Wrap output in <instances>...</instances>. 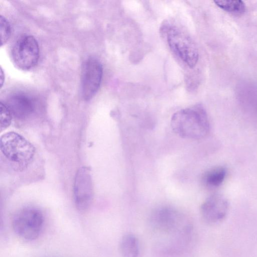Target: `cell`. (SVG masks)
I'll return each mask as SVG.
<instances>
[{
  "label": "cell",
  "mask_w": 257,
  "mask_h": 257,
  "mask_svg": "<svg viewBox=\"0 0 257 257\" xmlns=\"http://www.w3.org/2000/svg\"><path fill=\"white\" fill-rule=\"evenodd\" d=\"M214 3L222 10L233 14H241L245 11V4L242 1H215Z\"/></svg>",
  "instance_id": "obj_13"
},
{
  "label": "cell",
  "mask_w": 257,
  "mask_h": 257,
  "mask_svg": "<svg viewBox=\"0 0 257 257\" xmlns=\"http://www.w3.org/2000/svg\"><path fill=\"white\" fill-rule=\"evenodd\" d=\"M149 221L155 233L172 236L178 241L186 240L192 230V225L187 217L171 207L155 209L151 214Z\"/></svg>",
  "instance_id": "obj_2"
},
{
  "label": "cell",
  "mask_w": 257,
  "mask_h": 257,
  "mask_svg": "<svg viewBox=\"0 0 257 257\" xmlns=\"http://www.w3.org/2000/svg\"><path fill=\"white\" fill-rule=\"evenodd\" d=\"M228 202L222 195L213 194L203 202L200 212L203 219L208 223H215L222 220L228 210Z\"/></svg>",
  "instance_id": "obj_9"
},
{
  "label": "cell",
  "mask_w": 257,
  "mask_h": 257,
  "mask_svg": "<svg viewBox=\"0 0 257 257\" xmlns=\"http://www.w3.org/2000/svg\"><path fill=\"white\" fill-rule=\"evenodd\" d=\"M227 171L222 166L216 167L206 171L203 176V182L208 187H219L224 181Z\"/></svg>",
  "instance_id": "obj_12"
},
{
  "label": "cell",
  "mask_w": 257,
  "mask_h": 257,
  "mask_svg": "<svg viewBox=\"0 0 257 257\" xmlns=\"http://www.w3.org/2000/svg\"><path fill=\"white\" fill-rule=\"evenodd\" d=\"M119 248L122 257L139 256V241L133 234L127 233L121 237L119 241Z\"/></svg>",
  "instance_id": "obj_11"
},
{
  "label": "cell",
  "mask_w": 257,
  "mask_h": 257,
  "mask_svg": "<svg viewBox=\"0 0 257 257\" xmlns=\"http://www.w3.org/2000/svg\"><path fill=\"white\" fill-rule=\"evenodd\" d=\"M171 50L184 63L192 68L199 58L198 49L191 38L173 24L166 23L161 28Z\"/></svg>",
  "instance_id": "obj_4"
},
{
  "label": "cell",
  "mask_w": 257,
  "mask_h": 257,
  "mask_svg": "<svg viewBox=\"0 0 257 257\" xmlns=\"http://www.w3.org/2000/svg\"><path fill=\"white\" fill-rule=\"evenodd\" d=\"M11 57L14 64L18 68L23 70L32 68L39 58V47L37 40L30 35L21 36L13 46Z\"/></svg>",
  "instance_id": "obj_6"
},
{
  "label": "cell",
  "mask_w": 257,
  "mask_h": 257,
  "mask_svg": "<svg viewBox=\"0 0 257 257\" xmlns=\"http://www.w3.org/2000/svg\"><path fill=\"white\" fill-rule=\"evenodd\" d=\"M1 130L3 131L10 126L12 114L5 103L1 102Z\"/></svg>",
  "instance_id": "obj_15"
},
{
  "label": "cell",
  "mask_w": 257,
  "mask_h": 257,
  "mask_svg": "<svg viewBox=\"0 0 257 257\" xmlns=\"http://www.w3.org/2000/svg\"><path fill=\"white\" fill-rule=\"evenodd\" d=\"M11 34V27L8 20L4 16L0 17L1 44H5L9 39Z\"/></svg>",
  "instance_id": "obj_14"
},
{
  "label": "cell",
  "mask_w": 257,
  "mask_h": 257,
  "mask_svg": "<svg viewBox=\"0 0 257 257\" xmlns=\"http://www.w3.org/2000/svg\"><path fill=\"white\" fill-rule=\"evenodd\" d=\"M173 131L180 137L198 140L209 133V121L204 107L200 104L182 109L173 114L171 119Z\"/></svg>",
  "instance_id": "obj_1"
},
{
  "label": "cell",
  "mask_w": 257,
  "mask_h": 257,
  "mask_svg": "<svg viewBox=\"0 0 257 257\" xmlns=\"http://www.w3.org/2000/svg\"><path fill=\"white\" fill-rule=\"evenodd\" d=\"M94 191L90 169L82 167L77 171L74 183V198L76 208L85 211L90 206Z\"/></svg>",
  "instance_id": "obj_8"
},
{
  "label": "cell",
  "mask_w": 257,
  "mask_h": 257,
  "mask_svg": "<svg viewBox=\"0 0 257 257\" xmlns=\"http://www.w3.org/2000/svg\"><path fill=\"white\" fill-rule=\"evenodd\" d=\"M5 104L12 115L19 119L28 117L34 112L36 107L34 98L21 92L11 95Z\"/></svg>",
  "instance_id": "obj_10"
},
{
  "label": "cell",
  "mask_w": 257,
  "mask_h": 257,
  "mask_svg": "<svg viewBox=\"0 0 257 257\" xmlns=\"http://www.w3.org/2000/svg\"><path fill=\"white\" fill-rule=\"evenodd\" d=\"M44 218L42 212L35 207H26L18 211L12 221L15 232L27 241L37 239L42 232Z\"/></svg>",
  "instance_id": "obj_5"
},
{
  "label": "cell",
  "mask_w": 257,
  "mask_h": 257,
  "mask_svg": "<svg viewBox=\"0 0 257 257\" xmlns=\"http://www.w3.org/2000/svg\"><path fill=\"white\" fill-rule=\"evenodd\" d=\"M103 68L97 58L90 57L83 63L81 74V94L84 99L89 100L98 91L102 78Z\"/></svg>",
  "instance_id": "obj_7"
},
{
  "label": "cell",
  "mask_w": 257,
  "mask_h": 257,
  "mask_svg": "<svg viewBox=\"0 0 257 257\" xmlns=\"http://www.w3.org/2000/svg\"><path fill=\"white\" fill-rule=\"evenodd\" d=\"M1 151L17 171H23L32 163L35 154L34 146L19 134L10 132L1 138Z\"/></svg>",
  "instance_id": "obj_3"
},
{
  "label": "cell",
  "mask_w": 257,
  "mask_h": 257,
  "mask_svg": "<svg viewBox=\"0 0 257 257\" xmlns=\"http://www.w3.org/2000/svg\"><path fill=\"white\" fill-rule=\"evenodd\" d=\"M3 77H4V74H3V70L1 68V87L3 86V82H4V78H3Z\"/></svg>",
  "instance_id": "obj_16"
}]
</instances>
